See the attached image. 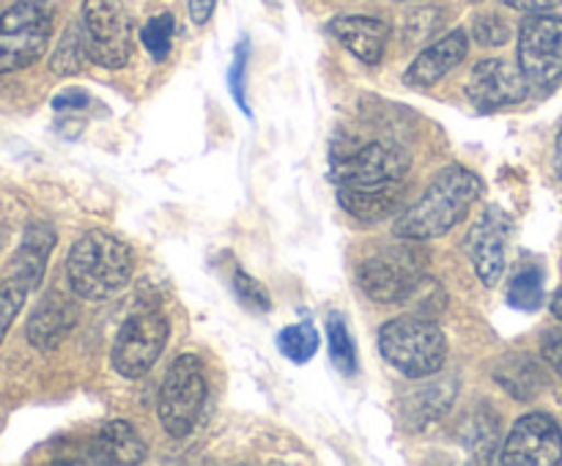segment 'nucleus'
<instances>
[{
	"label": "nucleus",
	"instance_id": "1",
	"mask_svg": "<svg viewBox=\"0 0 562 466\" xmlns=\"http://www.w3.org/2000/svg\"><path fill=\"white\" fill-rule=\"evenodd\" d=\"M481 192V175L472 173L464 164H448L434 175L420 201L395 219V234L409 241L439 239L467 217Z\"/></svg>",
	"mask_w": 562,
	"mask_h": 466
},
{
	"label": "nucleus",
	"instance_id": "2",
	"mask_svg": "<svg viewBox=\"0 0 562 466\" xmlns=\"http://www.w3.org/2000/svg\"><path fill=\"white\" fill-rule=\"evenodd\" d=\"M135 258L124 239L108 230H88L71 245L66 277L80 299L104 302L124 291L132 280Z\"/></svg>",
	"mask_w": 562,
	"mask_h": 466
},
{
	"label": "nucleus",
	"instance_id": "3",
	"mask_svg": "<svg viewBox=\"0 0 562 466\" xmlns=\"http://www.w3.org/2000/svg\"><path fill=\"white\" fill-rule=\"evenodd\" d=\"M379 351L406 378H426L442 371L448 340L431 318L398 316L379 329Z\"/></svg>",
	"mask_w": 562,
	"mask_h": 466
},
{
	"label": "nucleus",
	"instance_id": "4",
	"mask_svg": "<svg viewBox=\"0 0 562 466\" xmlns=\"http://www.w3.org/2000/svg\"><path fill=\"white\" fill-rule=\"evenodd\" d=\"M53 38L49 0H14L0 14V75L36 64Z\"/></svg>",
	"mask_w": 562,
	"mask_h": 466
},
{
	"label": "nucleus",
	"instance_id": "5",
	"mask_svg": "<svg viewBox=\"0 0 562 466\" xmlns=\"http://www.w3.org/2000/svg\"><path fill=\"white\" fill-rule=\"evenodd\" d=\"M409 154L384 140L338 143L333 148V179L338 186L404 184Z\"/></svg>",
	"mask_w": 562,
	"mask_h": 466
},
{
	"label": "nucleus",
	"instance_id": "6",
	"mask_svg": "<svg viewBox=\"0 0 562 466\" xmlns=\"http://www.w3.org/2000/svg\"><path fill=\"white\" fill-rule=\"evenodd\" d=\"M82 47L91 64L124 69L132 58V16L124 0H82Z\"/></svg>",
	"mask_w": 562,
	"mask_h": 466
},
{
	"label": "nucleus",
	"instance_id": "7",
	"mask_svg": "<svg viewBox=\"0 0 562 466\" xmlns=\"http://www.w3.org/2000/svg\"><path fill=\"white\" fill-rule=\"evenodd\" d=\"M203 404H206V376L201 360L195 354L176 356L159 387V422L170 436H187L198 425Z\"/></svg>",
	"mask_w": 562,
	"mask_h": 466
},
{
	"label": "nucleus",
	"instance_id": "8",
	"mask_svg": "<svg viewBox=\"0 0 562 466\" xmlns=\"http://www.w3.org/2000/svg\"><path fill=\"white\" fill-rule=\"evenodd\" d=\"M170 323L168 318L159 312H135L126 318L124 327L115 334L113 351H110V362H113L115 373L124 378H143L159 360L168 343Z\"/></svg>",
	"mask_w": 562,
	"mask_h": 466
},
{
	"label": "nucleus",
	"instance_id": "9",
	"mask_svg": "<svg viewBox=\"0 0 562 466\" xmlns=\"http://www.w3.org/2000/svg\"><path fill=\"white\" fill-rule=\"evenodd\" d=\"M357 283L373 302L401 305L417 294L423 283V269L417 266L412 250H382L360 263Z\"/></svg>",
	"mask_w": 562,
	"mask_h": 466
},
{
	"label": "nucleus",
	"instance_id": "10",
	"mask_svg": "<svg viewBox=\"0 0 562 466\" xmlns=\"http://www.w3.org/2000/svg\"><path fill=\"white\" fill-rule=\"evenodd\" d=\"M519 66L527 82L552 88L562 80V20L530 14L519 27Z\"/></svg>",
	"mask_w": 562,
	"mask_h": 466
},
{
	"label": "nucleus",
	"instance_id": "11",
	"mask_svg": "<svg viewBox=\"0 0 562 466\" xmlns=\"http://www.w3.org/2000/svg\"><path fill=\"white\" fill-rule=\"evenodd\" d=\"M499 464L505 466H554L562 464V431L549 414H525L514 422Z\"/></svg>",
	"mask_w": 562,
	"mask_h": 466
},
{
	"label": "nucleus",
	"instance_id": "12",
	"mask_svg": "<svg viewBox=\"0 0 562 466\" xmlns=\"http://www.w3.org/2000/svg\"><path fill=\"white\" fill-rule=\"evenodd\" d=\"M527 93H530V82H527L521 66L503 58H486L475 64L470 82H467V96L483 113L525 102Z\"/></svg>",
	"mask_w": 562,
	"mask_h": 466
},
{
	"label": "nucleus",
	"instance_id": "13",
	"mask_svg": "<svg viewBox=\"0 0 562 466\" xmlns=\"http://www.w3.org/2000/svg\"><path fill=\"white\" fill-rule=\"evenodd\" d=\"M510 230H514V223H510L508 214L499 212V208H488L467 241L477 280L486 288H494L503 280L505 263H508Z\"/></svg>",
	"mask_w": 562,
	"mask_h": 466
},
{
	"label": "nucleus",
	"instance_id": "14",
	"mask_svg": "<svg viewBox=\"0 0 562 466\" xmlns=\"http://www.w3.org/2000/svg\"><path fill=\"white\" fill-rule=\"evenodd\" d=\"M470 53V38L464 31H453L448 36H442L439 42L428 44L420 55L409 64L404 80L406 86L415 88H431L442 80L445 75L456 69L461 60Z\"/></svg>",
	"mask_w": 562,
	"mask_h": 466
},
{
	"label": "nucleus",
	"instance_id": "15",
	"mask_svg": "<svg viewBox=\"0 0 562 466\" xmlns=\"http://www.w3.org/2000/svg\"><path fill=\"white\" fill-rule=\"evenodd\" d=\"M88 464H113V466H132L146 461V442L135 431L132 422L113 420L104 428H99L86 447Z\"/></svg>",
	"mask_w": 562,
	"mask_h": 466
},
{
	"label": "nucleus",
	"instance_id": "16",
	"mask_svg": "<svg viewBox=\"0 0 562 466\" xmlns=\"http://www.w3.org/2000/svg\"><path fill=\"white\" fill-rule=\"evenodd\" d=\"M329 33L362 64H379L390 42V25L376 16H335L329 20Z\"/></svg>",
	"mask_w": 562,
	"mask_h": 466
},
{
	"label": "nucleus",
	"instance_id": "17",
	"mask_svg": "<svg viewBox=\"0 0 562 466\" xmlns=\"http://www.w3.org/2000/svg\"><path fill=\"white\" fill-rule=\"evenodd\" d=\"M404 184L338 186V201L360 223H382L404 206Z\"/></svg>",
	"mask_w": 562,
	"mask_h": 466
},
{
	"label": "nucleus",
	"instance_id": "18",
	"mask_svg": "<svg viewBox=\"0 0 562 466\" xmlns=\"http://www.w3.org/2000/svg\"><path fill=\"white\" fill-rule=\"evenodd\" d=\"M53 247H55L53 228H47L44 223L27 225L25 236H22L20 250H16V255L11 258V266L5 274H14V277H20L22 283L31 285V291L38 288Z\"/></svg>",
	"mask_w": 562,
	"mask_h": 466
},
{
	"label": "nucleus",
	"instance_id": "19",
	"mask_svg": "<svg viewBox=\"0 0 562 466\" xmlns=\"http://www.w3.org/2000/svg\"><path fill=\"white\" fill-rule=\"evenodd\" d=\"M71 323H75V310L58 296H47L27 321V340H31L33 349L49 351L66 338Z\"/></svg>",
	"mask_w": 562,
	"mask_h": 466
},
{
	"label": "nucleus",
	"instance_id": "20",
	"mask_svg": "<svg viewBox=\"0 0 562 466\" xmlns=\"http://www.w3.org/2000/svg\"><path fill=\"white\" fill-rule=\"evenodd\" d=\"M318 332L311 321H300V323H291L285 327L283 332L278 334V349L285 360H291L294 365H305L316 356L318 351Z\"/></svg>",
	"mask_w": 562,
	"mask_h": 466
},
{
	"label": "nucleus",
	"instance_id": "21",
	"mask_svg": "<svg viewBox=\"0 0 562 466\" xmlns=\"http://www.w3.org/2000/svg\"><path fill=\"white\" fill-rule=\"evenodd\" d=\"M497 378L503 382V387L519 400L536 398V395L541 393V384H543L541 371H538V365L530 360V356L519 360L516 365L514 362H505V365L497 371Z\"/></svg>",
	"mask_w": 562,
	"mask_h": 466
},
{
	"label": "nucleus",
	"instance_id": "22",
	"mask_svg": "<svg viewBox=\"0 0 562 466\" xmlns=\"http://www.w3.org/2000/svg\"><path fill=\"white\" fill-rule=\"evenodd\" d=\"M508 302L519 310H538L543 302V269L538 263H527L514 274L508 285Z\"/></svg>",
	"mask_w": 562,
	"mask_h": 466
},
{
	"label": "nucleus",
	"instance_id": "23",
	"mask_svg": "<svg viewBox=\"0 0 562 466\" xmlns=\"http://www.w3.org/2000/svg\"><path fill=\"white\" fill-rule=\"evenodd\" d=\"M327 343H329V356H333V365L338 367L346 376H355L357 373V349L355 340H351L349 327L344 323V318L335 312L327 321Z\"/></svg>",
	"mask_w": 562,
	"mask_h": 466
},
{
	"label": "nucleus",
	"instance_id": "24",
	"mask_svg": "<svg viewBox=\"0 0 562 466\" xmlns=\"http://www.w3.org/2000/svg\"><path fill=\"white\" fill-rule=\"evenodd\" d=\"M27 294H31V285L22 283L14 274H5V277L0 280V343H3L5 334H9L14 318L20 316V310L25 307Z\"/></svg>",
	"mask_w": 562,
	"mask_h": 466
},
{
	"label": "nucleus",
	"instance_id": "25",
	"mask_svg": "<svg viewBox=\"0 0 562 466\" xmlns=\"http://www.w3.org/2000/svg\"><path fill=\"white\" fill-rule=\"evenodd\" d=\"M86 58L88 55L86 47H82V33L77 31V27H69L66 36L60 38L58 49L53 53V58H49V69L60 77L77 75V71L82 69V60Z\"/></svg>",
	"mask_w": 562,
	"mask_h": 466
},
{
	"label": "nucleus",
	"instance_id": "26",
	"mask_svg": "<svg viewBox=\"0 0 562 466\" xmlns=\"http://www.w3.org/2000/svg\"><path fill=\"white\" fill-rule=\"evenodd\" d=\"M173 33H176V20L173 14H157L146 22L140 38L143 47L151 53L154 60H165L170 55V47H173Z\"/></svg>",
	"mask_w": 562,
	"mask_h": 466
},
{
	"label": "nucleus",
	"instance_id": "27",
	"mask_svg": "<svg viewBox=\"0 0 562 466\" xmlns=\"http://www.w3.org/2000/svg\"><path fill=\"white\" fill-rule=\"evenodd\" d=\"M247 60H250V38L245 36L239 42V47H236V58H234V66H231L228 86H231V93H234V102L245 110V115H252L250 104H247V86H245Z\"/></svg>",
	"mask_w": 562,
	"mask_h": 466
},
{
	"label": "nucleus",
	"instance_id": "28",
	"mask_svg": "<svg viewBox=\"0 0 562 466\" xmlns=\"http://www.w3.org/2000/svg\"><path fill=\"white\" fill-rule=\"evenodd\" d=\"M234 288H236V294H239V299L245 302L247 307H252V310L267 312L269 307H272V296H269L267 285H261L256 277H250L247 272H241V269H236V274H234Z\"/></svg>",
	"mask_w": 562,
	"mask_h": 466
},
{
	"label": "nucleus",
	"instance_id": "29",
	"mask_svg": "<svg viewBox=\"0 0 562 466\" xmlns=\"http://www.w3.org/2000/svg\"><path fill=\"white\" fill-rule=\"evenodd\" d=\"M475 38L481 44H486V47H499V44H505L510 38V27L505 25V22L499 20V16H494V14L477 16Z\"/></svg>",
	"mask_w": 562,
	"mask_h": 466
},
{
	"label": "nucleus",
	"instance_id": "30",
	"mask_svg": "<svg viewBox=\"0 0 562 466\" xmlns=\"http://www.w3.org/2000/svg\"><path fill=\"white\" fill-rule=\"evenodd\" d=\"M508 9L525 11V14H547V11L558 9L562 0H503Z\"/></svg>",
	"mask_w": 562,
	"mask_h": 466
},
{
	"label": "nucleus",
	"instance_id": "31",
	"mask_svg": "<svg viewBox=\"0 0 562 466\" xmlns=\"http://www.w3.org/2000/svg\"><path fill=\"white\" fill-rule=\"evenodd\" d=\"M543 360L562 378V332L549 334L547 343H543Z\"/></svg>",
	"mask_w": 562,
	"mask_h": 466
},
{
	"label": "nucleus",
	"instance_id": "32",
	"mask_svg": "<svg viewBox=\"0 0 562 466\" xmlns=\"http://www.w3.org/2000/svg\"><path fill=\"white\" fill-rule=\"evenodd\" d=\"M187 9H190L192 25H206L217 9V0H187Z\"/></svg>",
	"mask_w": 562,
	"mask_h": 466
},
{
	"label": "nucleus",
	"instance_id": "33",
	"mask_svg": "<svg viewBox=\"0 0 562 466\" xmlns=\"http://www.w3.org/2000/svg\"><path fill=\"white\" fill-rule=\"evenodd\" d=\"M86 104H88L86 91H80V88H66V91H60L58 96H55L53 107L66 110V107H86Z\"/></svg>",
	"mask_w": 562,
	"mask_h": 466
},
{
	"label": "nucleus",
	"instance_id": "34",
	"mask_svg": "<svg viewBox=\"0 0 562 466\" xmlns=\"http://www.w3.org/2000/svg\"><path fill=\"white\" fill-rule=\"evenodd\" d=\"M552 312L562 321V291H558V296L552 299Z\"/></svg>",
	"mask_w": 562,
	"mask_h": 466
},
{
	"label": "nucleus",
	"instance_id": "35",
	"mask_svg": "<svg viewBox=\"0 0 562 466\" xmlns=\"http://www.w3.org/2000/svg\"><path fill=\"white\" fill-rule=\"evenodd\" d=\"M558 168H560V173H562V129H560V135H558Z\"/></svg>",
	"mask_w": 562,
	"mask_h": 466
}]
</instances>
